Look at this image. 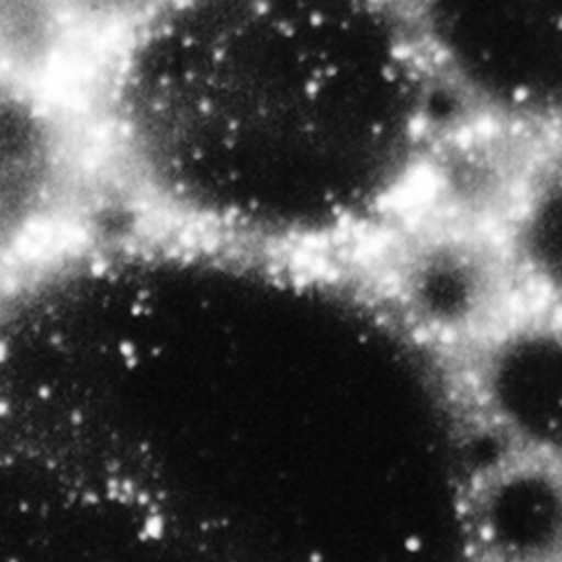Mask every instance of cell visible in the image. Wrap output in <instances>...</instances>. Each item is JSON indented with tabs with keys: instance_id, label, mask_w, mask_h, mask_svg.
Returning <instances> with one entry per match:
<instances>
[{
	"instance_id": "cell-2",
	"label": "cell",
	"mask_w": 562,
	"mask_h": 562,
	"mask_svg": "<svg viewBox=\"0 0 562 562\" xmlns=\"http://www.w3.org/2000/svg\"><path fill=\"white\" fill-rule=\"evenodd\" d=\"M450 104L518 133L560 122V0H398Z\"/></svg>"
},
{
	"instance_id": "cell-1",
	"label": "cell",
	"mask_w": 562,
	"mask_h": 562,
	"mask_svg": "<svg viewBox=\"0 0 562 562\" xmlns=\"http://www.w3.org/2000/svg\"><path fill=\"white\" fill-rule=\"evenodd\" d=\"M109 34L95 165L194 239L345 241L432 165L450 100L398 0H139Z\"/></svg>"
},
{
	"instance_id": "cell-3",
	"label": "cell",
	"mask_w": 562,
	"mask_h": 562,
	"mask_svg": "<svg viewBox=\"0 0 562 562\" xmlns=\"http://www.w3.org/2000/svg\"><path fill=\"white\" fill-rule=\"evenodd\" d=\"M92 165L83 117L43 81L0 72V261L75 205Z\"/></svg>"
},
{
	"instance_id": "cell-4",
	"label": "cell",
	"mask_w": 562,
	"mask_h": 562,
	"mask_svg": "<svg viewBox=\"0 0 562 562\" xmlns=\"http://www.w3.org/2000/svg\"><path fill=\"white\" fill-rule=\"evenodd\" d=\"M75 27L66 0H0V72L43 81Z\"/></svg>"
}]
</instances>
